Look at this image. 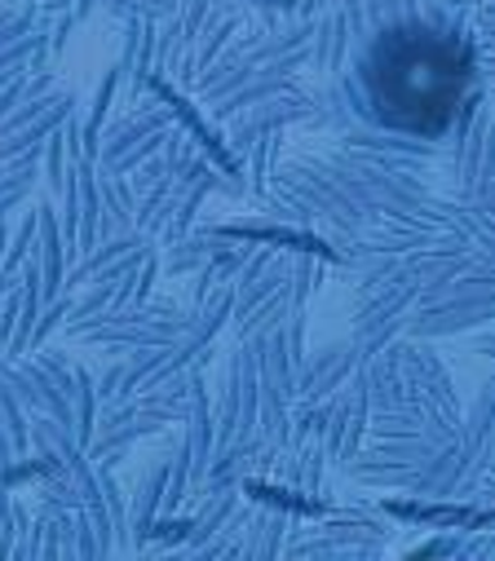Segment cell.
I'll return each instance as SVG.
<instances>
[{
  "label": "cell",
  "mask_w": 495,
  "mask_h": 561,
  "mask_svg": "<svg viewBox=\"0 0 495 561\" xmlns=\"http://www.w3.org/2000/svg\"><path fill=\"white\" fill-rule=\"evenodd\" d=\"M469 80V45L434 27H399L367 58V102L390 128L407 133L447 128L464 106Z\"/></svg>",
  "instance_id": "cell-1"
}]
</instances>
